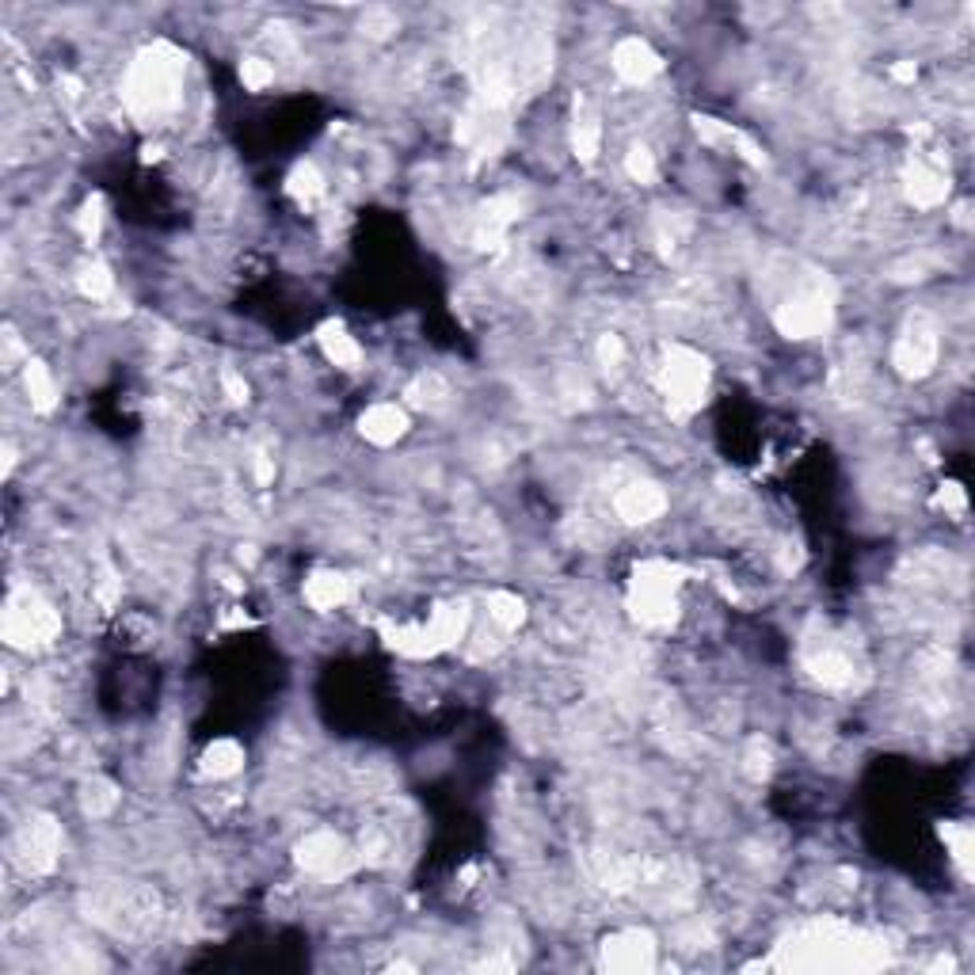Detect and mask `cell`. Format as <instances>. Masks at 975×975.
I'll return each instance as SVG.
<instances>
[{
  "label": "cell",
  "mask_w": 975,
  "mask_h": 975,
  "mask_svg": "<svg viewBox=\"0 0 975 975\" xmlns=\"http://www.w3.org/2000/svg\"><path fill=\"white\" fill-rule=\"evenodd\" d=\"M686 579L683 565L671 560H641L629 583V610L641 625L663 629L678 618V583Z\"/></svg>",
  "instance_id": "cell-3"
},
{
  "label": "cell",
  "mask_w": 975,
  "mask_h": 975,
  "mask_svg": "<svg viewBox=\"0 0 975 975\" xmlns=\"http://www.w3.org/2000/svg\"><path fill=\"white\" fill-rule=\"evenodd\" d=\"M694 130H697V138H701L705 146L728 149V153H739L743 161H751V164H759V168L767 164V153L759 149V141L747 138V133L736 130L731 122H720V119H712V115H694Z\"/></svg>",
  "instance_id": "cell-15"
},
{
  "label": "cell",
  "mask_w": 975,
  "mask_h": 975,
  "mask_svg": "<svg viewBox=\"0 0 975 975\" xmlns=\"http://www.w3.org/2000/svg\"><path fill=\"white\" fill-rule=\"evenodd\" d=\"M804 667H808V675L815 678V683L823 686H835V690H843V686L854 683V660L846 649H838L835 641H815L804 649Z\"/></svg>",
  "instance_id": "cell-13"
},
{
  "label": "cell",
  "mask_w": 975,
  "mask_h": 975,
  "mask_svg": "<svg viewBox=\"0 0 975 975\" xmlns=\"http://www.w3.org/2000/svg\"><path fill=\"white\" fill-rule=\"evenodd\" d=\"M941 838H945L949 854L953 861L961 865V872H972V850H975V838L968 823H941Z\"/></svg>",
  "instance_id": "cell-28"
},
{
  "label": "cell",
  "mask_w": 975,
  "mask_h": 975,
  "mask_svg": "<svg viewBox=\"0 0 975 975\" xmlns=\"http://www.w3.org/2000/svg\"><path fill=\"white\" fill-rule=\"evenodd\" d=\"M240 84L248 92H264L275 84V69L271 62H264V57H244L240 62Z\"/></svg>",
  "instance_id": "cell-30"
},
{
  "label": "cell",
  "mask_w": 975,
  "mask_h": 975,
  "mask_svg": "<svg viewBox=\"0 0 975 975\" xmlns=\"http://www.w3.org/2000/svg\"><path fill=\"white\" fill-rule=\"evenodd\" d=\"M183 73H188V57L172 46V42H153L130 62L122 81V104L138 122L164 119L168 111L180 107Z\"/></svg>",
  "instance_id": "cell-1"
},
{
  "label": "cell",
  "mask_w": 975,
  "mask_h": 975,
  "mask_svg": "<svg viewBox=\"0 0 975 975\" xmlns=\"http://www.w3.org/2000/svg\"><path fill=\"white\" fill-rule=\"evenodd\" d=\"M892 81L896 84H914V81H919V65L907 62V57H903V62H896L892 65Z\"/></svg>",
  "instance_id": "cell-40"
},
{
  "label": "cell",
  "mask_w": 975,
  "mask_h": 975,
  "mask_svg": "<svg viewBox=\"0 0 975 975\" xmlns=\"http://www.w3.org/2000/svg\"><path fill=\"white\" fill-rule=\"evenodd\" d=\"M351 579L343 576V571H313V576L306 579V602L313 610H335L343 607V602L351 599Z\"/></svg>",
  "instance_id": "cell-20"
},
{
  "label": "cell",
  "mask_w": 975,
  "mask_h": 975,
  "mask_svg": "<svg viewBox=\"0 0 975 975\" xmlns=\"http://www.w3.org/2000/svg\"><path fill=\"white\" fill-rule=\"evenodd\" d=\"M469 602H442V607H435V613L427 618V629H431L435 644H439V652L453 649V644H461L469 636Z\"/></svg>",
  "instance_id": "cell-18"
},
{
  "label": "cell",
  "mask_w": 975,
  "mask_h": 975,
  "mask_svg": "<svg viewBox=\"0 0 975 975\" xmlns=\"http://www.w3.org/2000/svg\"><path fill=\"white\" fill-rule=\"evenodd\" d=\"M115 808H119V785L107 778H92L84 781L81 789V812L88 815V819H107Z\"/></svg>",
  "instance_id": "cell-24"
},
{
  "label": "cell",
  "mask_w": 975,
  "mask_h": 975,
  "mask_svg": "<svg viewBox=\"0 0 975 975\" xmlns=\"http://www.w3.org/2000/svg\"><path fill=\"white\" fill-rule=\"evenodd\" d=\"M317 343H321V351H324L328 363H335L340 369H358V366H363V347H358V340L340 321L321 324V332H317Z\"/></svg>",
  "instance_id": "cell-19"
},
{
  "label": "cell",
  "mask_w": 975,
  "mask_h": 975,
  "mask_svg": "<svg viewBox=\"0 0 975 975\" xmlns=\"http://www.w3.org/2000/svg\"><path fill=\"white\" fill-rule=\"evenodd\" d=\"M602 968L610 972H652L655 968V938L649 930H618L602 941Z\"/></svg>",
  "instance_id": "cell-10"
},
{
  "label": "cell",
  "mask_w": 975,
  "mask_h": 975,
  "mask_svg": "<svg viewBox=\"0 0 975 975\" xmlns=\"http://www.w3.org/2000/svg\"><path fill=\"white\" fill-rule=\"evenodd\" d=\"M385 644H389L397 655H408V660H427V655H439V644H435L431 629L424 625H393L385 621Z\"/></svg>",
  "instance_id": "cell-21"
},
{
  "label": "cell",
  "mask_w": 975,
  "mask_h": 975,
  "mask_svg": "<svg viewBox=\"0 0 975 975\" xmlns=\"http://www.w3.org/2000/svg\"><path fill=\"white\" fill-rule=\"evenodd\" d=\"M355 850L343 843L335 831H313L298 843V865L309 872V877H321V880H335V877H347L355 869Z\"/></svg>",
  "instance_id": "cell-8"
},
{
  "label": "cell",
  "mask_w": 975,
  "mask_h": 975,
  "mask_svg": "<svg viewBox=\"0 0 975 975\" xmlns=\"http://www.w3.org/2000/svg\"><path fill=\"white\" fill-rule=\"evenodd\" d=\"M613 511L625 526H649L667 511V492L652 481H629L613 492Z\"/></svg>",
  "instance_id": "cell-11"
},
{
  "label": "cell",
  "mask_w": 975,
  "mask_h": 975,
  "mask_svg": "<svg viewBox=\"0 0 975 975\" xmlns=\"http://www.w3.org/2000/svg\"><path fill=\"white\" fill-rule=\"evenodd\" d=\"M62 857V827H57L54 815H35L20 827L15 835V861H20L23 872L31 877H42L50 872Z\"/></svg>",
  "instance_id": "cell-7"
},
{
  "label": "cell",
  "mask_w": 975,
  "mask_h": 975,
  "mask_svg": "<svg viewBox=\"0 0 975 975\" xmlns=\"http://www.w3.org/2000/svg\"><path fill=\"white\" fill-rule=\"evenodd\" d=\"M625 172H629V180H633V183L649 188V183H655V157L644 146H633L625 153Z\"/></svg>",
  "instance_id": "cell-31"
},
{
  "label": "cell",
  "mask_w": 975,
  "mask_h": 975,
  "mask_svg": "<svg viewBox=\"0 0 975 975\" xmlns=\"http://www.w3.org/2000/svg\"><path fill=\"white\" fill-rule=\"evenodd\" d=\"M602 149V122L587 99H576V115H571V153L579 164H594Z\"/></svg>",
  "instance_id": "cell-17"
},
{
  "label": "cell",
  "mask_w": 975,
  "mask_h": 975,
  "mask_svg": "<svg viewBox=\"0 0 975 975\" xmlns=\"http://www.w3.org/2000/svg\"><path fill=\"white\" fill-rule=\"evenodd\" d=\"M621 358H625V343H621V335H613V332H607L599 340V363L607 366V369H618L621 366Z\"/></svg>",
  "instance_id": "cell-36"
},
{
  "label": "cell",
  "mask_w": 975,
  "mask_h": 975,
  "mask_svg": "<svg viewBox=\"0 0 975 975\" xmlns=\"http://www.w3.org/2000/svg\"><path fill=\"white\" fill-rule=\"evenodd\" d=\"M405 397H408V405H416V408H439L442 400L450 397V385L442 382L439 374H419L405 389Z\"/></svg>",
  "instance_id": "cell-27"
},
{
  "label": "cell",
  "mask_w": 975,
  "mask_h": 975,
  "mask_svg": "<svg viewBox=\"0 0 975 975\" xmlns=\"http://www.w3.org/2000/svg\"><path fill=\"white\" fill-rule=\"evenodd\" d=\"M610 62H613V73H618L625 84H633V88H641V84H649L652 77H660V69H663V57L636 35L621 39L618 46H613Z\"/></svg>",
  "instance_id": "cell-14"
},
{
  "label": "cell",
  "mask_w": 975,
  "mask_h": 975,
  "mask_svg": "<svg viewBox=\"0 0 975 975\" xmlns=\"http://www.w3.org/2000/svg\"><path fill=\"white\" fill-rule=\"evenodd\" d=\"M743 762H747V778H754V781H762L770 773V747L762 743V739H751V747H747V754H743Z\"/></svg>",
  "instance_id": "cell-34"
},
{
  "label": "cell",
  "mask_w": 975,
  "mask_h": 975,
  "mask_svg": "<svg viewBox=\"0 0 975 975\" xmlns=\"http://www.w3.org/2000/svg\"><path fill=\"white\" fill-rule=\"evenodd\" d=\"M77 286H81L84 298L104 301V298H111L115 279H111V271H107V264H99V259H88V264L81 267V275H77Z\"/></svg>",
  "instance_id": "cell-29"
},
{
  "label": "cell",
  "mask_w": 975,
  "mask_h": 975,
  "mask_svg": "<svg viewBox=\"0 0 975 975\" xmlns=\"http://www.w3.org/2000/svg\"><path fill=\"white\" fill-rule=\"evenodd\" d=\"M397 28H400V20L389 12V8H366V15H363V35H369V39H389Z\"/></svg>",
  "instance_id": "cell-33"
},
{
  "label": "cell",
  "mask_w": 975,
  "mask_h": 975,
  "mask_svg": "<svg viewBox=\"0 0 975 975\" xmlns=\"http://www.w3.org/2000/svg\"><path fill=\"white\" fill-rule=\"evenodd\" d=\"M835 321V293L823 275L815 279H796L793 290L773 306V324L789 340H812L823 335Z\"/></svg>",
  "instance_id": "cell-4"
},
{
  "label": "cell",
  "mask_w": 975,
  "mask_h": 975,
  "mask_svg": "<svg viewBox=\"0 0 975 975\" xmlns=\"http://www.w3.org/2000/svg\"><path fill=\"white\" fill-rule=\"evenodd\" d=\"M62 633V613L39 591H12L4 602V641L12 649H39Z\"/></svg>",
  "instance_id": "cell-6"
},
{
  "label": "cell",
  "mask_w": 975,
  "mask_h": 975,
  "mask_svg": "<svg viewBox=\"0 0 975 975\" xmlns=\"http://www.w3.org/2000/svg\"><path fill=\"white\" fill-rule=\"evenodd\" d=\"M789 945H796V956H789L785 964H796V968L801 964L804 968H872V964L885 961L877 938L843 926V922H815V926L801 930Z\"/></svg>",
  "instance_id": "cell-2"
},
{
  "label": "cell",
  "mask_w": 975,
  "mask_h": 975,
  "mask_svg": "<svg viewBox=\"0 0 975 975\" xmlns=\"http://www.w3.org/2000/svg\"><path fill=\"white\" fill-rule=\"evenodd\" d=\"M903 191H907V203L919 206V210H934L949 199V172L938 161H919L907 164L903 172Z\"/></svg>",
  "instance_id": "cell-12"
},
{
  "label": "cell",
  "mask_w": 975,
  "mask_h": 975,
  "mask_svg": "<svg viewBox=\"0 0 975 975\" xmlns=\"http://www.w3.org/2000/svg\"><path fill=\"white\" fill-rule=\"evenodd\" d=\"M119 594H122V579L115 576L111 568H104V576L96 579V602H99V607H104V610H111L115 602H119Z\"/></svg>",
  "instance_id": "cell-35"
},
{
  "label": "cell",
  "mask_w": 975,
  "mask_h": 975,
  "mask_svg": "<svg viewBox=\"0 0 975 975\" xmlns=\"http://www.w3.org/2000/svg\"><path fill=\"white\" fill-rule=\"evenodd\" d=\"M663 393H667V405L678 416L697 411L705 405V393H709V358L701 351L686 347V343H671L667 355H663Z\"/></svg>",
  "instance_id": "cell-5"
},
{
  "label": "cell",
  "mask_w": 975,
  "mask_h": 975,
  "mask_svg": "<svg viewBox=\"0 0 975 975\" xmlns=\"http://www.w3.org/2000/svg\"><path fill=\"white\" fill-rule=\"evenodd\" d=\"M244 767V747L237 743V739L222 736L214 739V743L203 751V773L206 778H233Z\"/></svg>",
  "instance_id": "cell-23"
},
{
  "label": "cell",
  "mask_w": 975,
  "mask_h": 975,
  "mask_svg": "<svg viewBox=\"0 0 975 975\" xmlns=\"http://www.w3.org/2000/svg\"><path fill=\"white\" fill-rule=\"evenodd\" d=\"M222 393L229 405H248V382H244L237 369H222Z\"/></svg>",
  "instance_id": "cell-37"
},
{
  "label": "cell",
  "mask_w": 975,
  "mask_h": 975,
  "mask_svg": "<svg viewBox=\"0 0 975 975\" xmlns=\"http://www.w3.org/2000/svg\"><path fill=\"white\" fill-rule=\"evenodd\" d=\"M77 229H81V237L88 244L99 237V229H104V199H99V195L84 199V206L77 214Z\"/></svg>",
  "instance_id": "cell-32"
},
{
  "label": "cell",
  "mask_w": 975,
  "mask_h": 975,
  "mask_svg": "<svg viewBox=\"0 0 975 975\" xmlns=\"http://www.w3.org/2000/svg\"><path fill=\"white\" fill-rule=\"evenodd\" d=\"M251 476H256L259 488L275 484V458H271V453H256V458H251Z\"/></svg>",
  "instance_id": "cell-39"
},
{
  "label": "cell",
  "mask_w": 975,
  "mask_h": 975,
  "mask_svg": "<svg viewBox=\"0 0 975 975\" xmlns=\"http://www.w3.org/2000/svg\"><path fill=\"white\" fill-rule=\"evenodd\" d=\"M23 389L31 397V408L35 411H54L57 408V382L50 374L46 363H23Z\"/></svg>",
  "instance_id": "cell-22"
},
{
  "label": "cell",
  "mask_w": 975,
  "mask_h": 975,
  "mask_svg": "<svg viewBox=\"0 0 975 975\" xmlns=\"http://www.w3.org/2000/svg\"><path fill=\"white\" fill-rule=\"evenodd\" d=\"M938 355H941L938 328L930 324L926 317H914V321H907V328L899 332L892 347V366L903 377H926L930 369L938 366Z\"/></svg>",
  "instance_id": "cell-9"
},
{
  "label": "cell",
  "mask_w": 975,
  "mask_h": 975,
  "mask_svg": "<svg viewBox=\"0 0 975 975\" xmlns=\"http://www.w3.org/2000/svg\"><path fill=\"white\" fill-rule=\"evenodd\" d=\"M488 618H492L503 633H515L526 621V602L518 599L515 591H492L488 594Z\"/></svg>",
  "instance_id": "cell-26"
},
{
  "label": "cell",
  "mask_w": 975,
  "mask_h": 975,
  "mask_svg": "<svg viewBox=\"0 0 975 975\" xmlns=\"http://www.w3.org/2000/svg\"><path fill=\"white\" fill-rule=\"evenodd\" d=\"M286 191H290V199H298L301 206H313V203H321L324 199V175H321V168H317L313 161H301V164H293V172H290V180H286Z\"/></svg>",
  "instance_id": "cell-25"
},
{
  "label": "cell",
  "mask_w": 975,
  "mask_h": 975,
  "mask_svg": "<svg viewBox=\"0 0 975 975\" xmlns=\"http://www.w3.org/2000/svg\"><path fill=\"white\" fill-rule=\"evenodd\" d=\"M938 507L953 511V515H964V511H968V500H964V488L956 484V481H945V484H941V492H938Z\"/></svg>",
  "instance_id": "cell-38"
},
{
  "label": "cell",
  "mask_w": 975,
  "mask_h": 975,
  "mask_svg": "<svg viewBox=\"0 0 975 975\" xmlns=\"http://www.w3.org/2000/svg\"><path fill=\"white\" fill-rule=\"evenodd\" d=\"M358 431H363L366 442L374 447H393L397 439H405L408 431V411L397 405V400H377L363 411L358 419Z\"/></svg>",
  "instance_id": "cell-16"
}]
</instances>
